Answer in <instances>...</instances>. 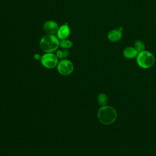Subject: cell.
Instances as JSON below:
<instances>
[{
    "instance_id": "cell-16",
    "label": "cell",
    "mask_w": 156,
    "mask_h": 156,
    "mask_svg": "<svg viewBox=\"0 0 156 156\" xmlns=\"http://www.w3.org/2000/svg\"><path fill=\"white\" fill-rule=\"evenodd\" d=\"M155 22H156V21H155Z\"/></svg>"
},
{
    "instance_id": "cell-3",
    "label": "cell",
    "mask_w": 156,
    "mask_h": 156,
    "mask_svg": "<svg viewBox=\"0 0 156 156\" xmlns=\"http://www.w3.org/2000/svg\"><path fill=\"white\" fill-rule=\"evenodd\" d=\"M155 62L154 55L147 51H143L138 53L136 63L138 66L144 69H147L153 66Z\"/></svg>"
},
{
    "instance_id": "cell-4",
    "label": "cell",
    "mask_w": 156,
    "mask_h": 156,
    "mask_svg": "<svg viewBox=\"0 0 156 156\" xmlns=\"http://www.w3.org/2000/svg\"><path fill=\"white\" fill-rule=\"evenodd\" d=\"M58 58L54 52H46L41 55L40 62L41 65L46 68L52 69L57 66Z\"/></svg>"
},
{
    "instance_id": "cell-11",
    "label": "cell",
    "mask_w": 156,
    "mask_h": 156,
    "mask_svg": "<svg viewBox=\"0 0 156 156\" xmlns=\"http://www.w3.org/2000/svg\"><path fill=\"white\" fill-rule=\"evenodd\" d=\"M59 46L63 49H69L73 46V42L68 39L61 40L59 41Z\"/></svg>"
},
{
    "instance_id": "cell-9",
    "label": "cell",
    "mask_w": 156,
    "mask_h": 156,
    "mask_svg": "<svg viewBox=\"0 0 156 156\" xmlns=\"http://www.w3.org/2000/svg\"><path fill=\"white\" fill-rule=\"evenodd\" d=\"M138 52L134 47H127L123 51V55L128 59H132L138 55Z\"/></svg>"
},
{
    "instance_id": "cell-1",
    "label": "cell",
    "mask_w": 156,
    "mask_h": 156,
    "mask_svg": "<svg viewBox=\"0 0 156 156\" xmlns=\"http://www.w3.org/2000/svg\"><path fill=\"white\" fill-rule=\"evenodd\" d=\"M60 40L55 35L46 34L40 41V47L44 52H54L59 47Z\"/></svg>"
},
{
    "instance_id": "cell-2",
    "label": "cell",
    "mask_w": 156,
    "mask_h": 156,
    "mask_svg": "<svg viewBox=\"0 0 156 156\" xmlns=\"http://www.w3.org/2000/svg\"><path fill=\"white\" fill-rule=\"evenodd\" d=\"M98 118L99 121L105 125L113 123L117 118L116 110L108 105L102 106L98 112Z\"/></svg>"
},
{
    "instance_id": "cell-13",
    "label": "cell",
    "mask_w": 156,
    "mask_h": 156,
    "mask_svg": "<svg viewBox=\"0 0 156 156\" xmlns=\"http://www.w3.org/2000/svg\"><path fill=\"white\" fill-rule=\"evenodd\" d=\"M56 55L58 59H63V51L62 50H57L56 51Z\"/></svg>"
},
{
    "instance_id": "cell-10",
    "label": "cell",
    "mask_w": 156,
    "mask_h": 156,
    "mask_svg": "<svg viewBox=\"0 0 156 156\" xmlns=\"http://www.w3.org/2000/svg\"><path fill=\"white\" fill-rule=\"evenodd\" d=\"M97 101L99 105L102 106L106 105L108 102V98L107 95L104 93H100L97 97Z\"/></svg>"
},
{
    "instance_id": "cell-8",
    "label": "cell",
    "mask_w": 156,
    "mask_h": 156,
    "mask_svg": "<svg viewBox=\"0 0 156 156\" xmlns=\"http://www.w3.org/2000/svg\"><path fill=\"white\" fill-rule=\"evenodd\" d=\"M122 27L118 29H113L107 34V38L109 41L112 42H116L119 41L122 37Z\"/></svg>"
},
{
    "instance_id": "cell-6",
    "label": "cell",
    "mask_w": 156,
    "mask_h": 156,
    "mask_svg": "<svg viewBox=\"0 0 156 156\" xmlns=\"http://www.w3.org/2000/svg\"><path fill=\"white\" fill-rule=\"evenodd\" d=\"M58 24L52 20H48L43 24V30L47 34L55 35L58 29Z\"/></svg>"
},
{
    "instance_id": "cell-14",
    "label": "cell",
    "mask_w": 156,
    "mask_h": 156,
    "mask_svg": "<svg viewBox=\"0 0 156 156\" xmlns=\"http://www.w3.org/2000/svg\"><path fill=\"white\" fill-rule=\"evenodd\" d=\"M63 51V58H66L69 55V51L68 49H63L62 50Z\"/></svg>"
},
{
    "instance_id": "cell-12",
    "label": "cell",
    "mask_w": 156,
    "mask_h": 156,
    "mask_svg": "<svg viewBox=\"0 0 156 156\" xmlns=\"http://www.w3.org/2000/svg\"><path fill=\"white\" fill-rule=\"evenodd\" d=\"M134 48L138 52H140L144 50L145 45L144 43L141 40H136L134 43Z\"/></svg>"
},
{
    "instance_id": "cell-15",
    "label": "cell",
    "mask_w": 156,
    "mask_h": 156,
    "mask_svg": "<svg viewBox=\"0 0 156 156\" xmlns=\"http://www.w3.org/2000/svg\"><path fill=\"white\" fill-rule=\"evenodd\" d=\"M34 58H35V60H40L41 56L39 54H35L34 55Z\"/></svg>"
},
{
    "instance_id": "cell-5",
    "label": "cell",
    "mask_w": 156,
    "mask_h": 156,
    "mask_svg": "<svg viewBox=\"0 0 156 156\" xmlns=\"http://www.w3.org/2000/svg\"><path fill=\"white\" fill-rule=\"evenodd\" d=\"M58 72L62 76H68L71 74L74 70L73 63L67 58H63L58 62L57 65Z\"/></svg>"
},
{
    "instance_id": "cell-7",
    "label": "cell",
    "mask_w": 156,
    "mask_h": 156,
    "mask_svg": "<svg viewBox=\"0 0 156 156\" xmlns=\"http://www.w3.org/2000/svg\"><path fill=\"white\" fill-rule=\"evenodd\" d=\"M70 28L67 24H64L60 26L56 33V36L57 38L61 40L64 39H67L70 34Z\"/></svg>"
}]
</instances>
